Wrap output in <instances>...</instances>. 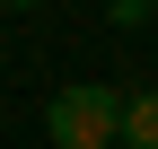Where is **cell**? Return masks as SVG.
Segmentation results:
<instances>
[{
    "label": "cell",
    "mask_w": 158,
    "mask_h": 149,
    "mask_svg": "<svg viewBox=\"0 0 158 149\" xmlns=\"http://www.w3.org/2000/svg\"><path fill=\"white\" fill-rule=\"evenodd\" d=\"M44 132L62 149H114L123 140V97H114L106 79H79V88H62V97L44 105Z\"/></svg>",
    "instance_id": "cell-1"
},
{
    "label": "cell",
    "mask_w": 158,
    "mask_h": 149,
    "mask_svg": "<svg viewBox=\"0 0 158 149\" xmlns=\"http://www.w3.org/2000/svg\"><path fill=\"white\" fill-rule=\"evenodd\" d=\"M123 149H158V88L123 97Z\"/></svg>",
    "instance_id": "cell-2"
},
{
    "label": "cell",
    "mask_w": 158,
    "mask_h": 149,
    "mask_svg": "<svg viewBox=\"0 0 158 149\" xmlns=\"http://www.w3.org/2000/svg\"><path fill=\"white\" fill-rule=\"evenodd\" d=\"M106 9H114V26H141V18H149V0H106Z\"/></svg>",
    "instance_id": "cell-3"
},
{
    "label": "cell",
    "mask_w": 158,
    "mask_h": 149,
    "mask_svg": "<svg viewBox=\"0 0 158 149\" xmlns=\"http://www.w3.org/2000/svg\"><path fill=\"white\" fill-rule=\"evenodd\" d=\"M9 9H35V0H9Z\"/></svg>",
    "instance_id": "cell-4"
}]
</instances>
